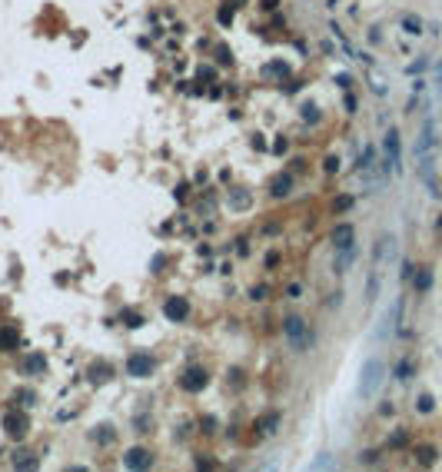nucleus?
<instances>
[{"mask_svg": "<svg viewBox=\"0 0 442 472\" xmlns=\"http://www.w3.org/2000/svg\"><path fill=\"white\" fill-rule=\"evenodd\" d=\"M206 386H209V372L200 369V366H193V369H186L180 376V389L183 392H203Z\"/></svg>", "mask_w": 442, "mask_h": 472, "instance_id": "20e7f679", "label": "nucleus"}, {"mask_svg": "<svg viewBox=\"0 0 442 472\" xmlns=\"http://www.w3.org/2000/svg\"><path fill=\"white\" fill-rule=\"evenodd\" d=\"M153 369H157V359H153L150 353H133L130 359H126V372H130L133 379L153 376Z\"/></svg>", "mask_w": 442, "mask_h": 472, "instance_id": "7ed1b4c3", "label": "nucleus"}, {"mask_svg": "<svg viewBox=\"0 0 442 472\" xmlns=\"http://www.w3.org/2000/svg\"><path fill=\"white\" fill-rule=\"evenodd\" d=\"M216 60H220V63H233V57H229V47H226V44H216Z\"/></svg>", "mask_w": 442, "mask_h": 472, "instance_id": "393cba45", "label": "nucleus"}, {"mask_svg": "<svg viewBox=\"0 0 442 472\" xmlns=\"http://www.w3.org/2000/svg\"><path fill=\"white\" fill-rule=\"evenodd\" d=\"M409 276H416V266H412V263H402V279H409Z\"/></svg>", "mask_w": 442, "mask_h": 472, "instance_id": "72a5a7b5", "label": "nucleus"}, {"mask_svg": "<svg viewBox=\"0 0 442 472\" xmlns=\"http://www.w3.org/2000/svg\"><path fill=\"white\" fill-rule=\"evenodd\" d=\"M392 446H406V432H402V429H399V432H392Z\"/></svg>", "mask_w": 442, "mask_h": 472, "instance_id": "2f4dec72", "label": "nucleus"}, {"mask_svg": "<svg viewBox=\"0 0 442 472\" xmlns=\"http://www.w3.org/2000/svg\"><path fill=\"white\" fill-rule=\"evenodd\" d=\"M429 286H432V273H429V270H419V273H416V290L426 293Z\"/></svg>", "mask_w": 442, "mask_h": 472, "instance_id": "412c9836", "label": "nucleus"}, {"mask_svg": "<svg viewBox=\"0 0 442 472\" xmlns=\"http://www.w3.org/2000/svg\"><path fill=\"white\" fill-rule=\"evenodd\" d=\"M416 462L419 466H432V462H436V446H419L416 449Z\"/></svg>", "mask_w": 442, "mask_h": 472, "instance_id": "f3484780", "label": "nucleus"}, {"mask_svg": "<svg viewBox=\"0 0 442 472\" xmlns=\"http://www.w3.org/2000/svg\"><path fill=\"white\" fill-rule=\"evenodd\" d=\"M373 160H376V150H373V146H366V150H362V157H359V173H369V170H373Z\"/></svg>", "mask_w": 442, "mask_h": 472, "instance_id": "aec40b11", "label": "nucleus"}, {"mask_svg": "<svg viewBox=\"0 0 442 472\" xmlns=\"http://www.w3.org/2000/svg\"><path fill=\"white\" fill-rule=\"evenodd\" d=\"M333 246L342 250V246H353V223H342V226L333 230Z\"/></svg>", "mask_w": 442, "mask_h": 472, "instance_id": "f8f14e48", "label": "nucleus"}, {"mask_svg": "<svg viewBox=\"0 0 442 472\" xmlns=\"http://www.w3.org/2000/svg\"><path fill=\"white\" fill-rule=\"evenodd\" d=\"M110 376H113V369H110V366H107V363H103V366H100V363H97V366H93V369H90V379H93V383H107V379H110Z\"/></svg>", "mask_w": 442, "mask_h": 472, "instance_id": "6ab92c4d", "label": "nucleus"}, {"mask_svg": "<svg viewBox=\"0 0 442 472\" xmlns=\"http://www.w3.org/2000/svg\"><path fill=\"white\" fill-rule=\"evenodd\" d=\"M123 466L126 469H150L153 466V456L146 452V449L133 446V449H126V452H123Z\"/></svg>", "mask_w": 442, "mask_h": 472, "instance_id": "6e6552de", "label": "nucleus"}, {"mask_svg": "<svg viewBox=\"0 0 442 472\" xmlns=\"http://www.w3.org/2000/svg\"><path fill=\"white\" fill-rule=\"evenodd\" d=\"M270 193L276 196V200H283V196H290V193H293V177H290V173H279V177L273 180Z\"/></svg>", "mask_w": 442, "mask_h": 472, "instance_id": "9b49d317", "label": "nucleus"}, {"mask_svg": "<svg viewBox=\"0 0 442 472\" xmlns=\"http://www.w3.org/2000/svg\"><path fill=\"white\" fill-rule=\"evenodd\" d=\"M220 24H233V7H223L220 10Z\"/></svg>", "mask_w": 442, "mask_h": 472, "instance_id": "c756f323", "label": "nucleus"}, {"mask_svg": "<svg viewBox=\"0 0 442 472\" xmlns=\"http://www.w3.org/2000/svg\"><path fill=\"white\" fill-rule=\"evenodd\" d=\"M17 346H20V333L13 326H4V329H0V349L10 353V349H17Z\"/></svg>", "mask_w": 442, "mask_h": 472, "instance_id": "ddd939ff", "label": "nucleus"}, {"mask_svg": "<svg viewBox=\"0 0 442 472\" xmlns=\"http://www.w3.org/2000/svg\"><path fill=\"white\" fill-rule=\"evenodd\" d=\"M30 369H44V359H40V356H30Z\"/></svg>", "mask_w": 442, "mask_h": 472, "instance_id": "e433bc0d", "label": "nucleus"}, {"mask_svg": "<svg viewBox=\"0 0 442 472\" xmlns=\"http://www.w3.org/2000/svg\"><path fill=\"white\" fill-rule=\"evenodd\" d=\"M399 24H402V30H406V33H409V37H419V33H422V30H426V27H422V20H419V17H416V13H406V17H402V20H399Z\"/></svg>", "mask_w": 442, "mask_h": 472, "instance_id": "4468645a", "label": "nucleus"}, {"mask_svg": "<svg viewBox=\"0 0 442 472\" xmlns=\"http://www.w3.org/2000/svg\"><path fill=\"white\" fill-rule=\"evenodd\" d=\"M283 329H286V339H290L299 353H306V349L313 346V339H316V333L310 329V323H306L303 316H286V319H283Z\"/></svg>", "mask_w": 442, "mask_h": 472, "instance_id": "f03ea898", "label": "nucleus"}, {"mask_svg": "<svg viewBox=\"0 0 442 472\" xmlns=\"http://www.w3.org/2000/svg\"><path fill=\"white\" fill-rule=\"evenodd\" d=\"M27 426H30V422H27L24 412H7L4 416V432L10 436V439H24V436H27Z\"/></svg>", "mask_w": 442, "mask_h": 472, "instance_id": "423d86ee", "label": "nucleus"}, {"mask_svg": "<svg viewBox=\"0 0 442 472\" xmlns=\"http://www.w3.org/2000/svg\"><path fill=\"white\" fill-rule=\"evenodd\" d=\"M382 150H386V173L389 170H399V150H402V143H399V130H386L382 137Z\"/></svg>", "mask_w": 442, "mask_h": 472, "instance_id": "39448f33", "label": "nucleus"}, {"mask_svg": "<svg viewBox=\"0 0 442 472\" xmlns=\"http://www.w3.org/2000/svg\"><path fill=\"white\" fill-rule=\"evenodd\" d=\"M263 73H266V77H290V63L273 60V63H266V67H263Z\"/></svg>", "mask_w": 442, "mask_h": 472, "instance_id": "dca6fc26", "label": "nucleus"}, {"mask_svg": "<svg viewBox=\"0 0 442 472\" xmlns=\"http://www.w3.org/2000/svg\"><path fill=\"white\" fill-rule=\"evenodd\" d=\"M412 369H416V366H412L409 359H402V363L396 366V376H399V379H402V383H406V379H412Z\"/></svg>", "mask_w": 442, "mask_h": 472, "instance_id": "4be33fe9", "label": "nucleus"}, {"mask_svg": "<svg viewBox=\"0 0 442 472\" xmlns=\"http://www.w3.org/2000/svg\"><path fill=\"white\" fill-rule=\"evenodd\" d=\"M439 230H442V220H439Z\"/></svg>", "mask_w": 442, "mask_h": 472, "instance_id": "4c0bfd02", "label": "nucleus"}, {"mask_svg": "<svg viewBox=\"0 0 442 472\" xmlns=\"http://www.w3.org/2000/svg\"><path fill=\"white\" fill-rule=\"evenodd\" d=\"M153 273H160V270H163V266H166V256H153Z\"/></svg>", "mask_w": 442, "mask_h": 472, "instance_id": "473e14b6", "label": "nucleus"}, {"mask_svg": "<svg viewBox=\"0 0 442 472\" xmlns=\"http://www.w3.org/2000/svg\"><path fill=\"white\" fill-rule=\"evenodd\" d=\"M356 256H359V250H356V243L353 246H342V250H339V256H336V273H346L349 270V266H353L356 263Z\"/></svg>", "mask_w": 442, "mask_h": 472, "instance_id": "9d476101", "label": "nucleus"}, {"mask_svg": "<svg viewBox=\"0 0 442 472\" xmlns=\"http://www.w3.org/2000/svg\"><path fill=\"white\" fill-rule=\"evenodd\" d=\"M379 283H382V270H373V276L366 279V299H369V303H376V296H379Z\"/></svg>", "mask_w": 442, "mask_h": 472, "instance_id": "2eb2a0df", "label": "nucleus"}, {"mask_svg": "<svg viewBox=\"0 0 442 472\" xmlns=\"http://www.w3.org/2000/svg\"><path fill=\"white\" fill-rule=\"evenodd\" d=\"M326 170H329V173H336V170H339V160L329 157V160H326Z\"/></svg>", "mask_w": 442, "mask_h": 472, "instance_id": "c9c22d12", "label": "nucleus"}, {"mask_svg": "<svg viewBox=\"0 0 442 472\" xmlns=\"http://www.w3.org/2000/svg\"><path fill=\"white\" fill-rule=\"evenodd\" d=\"M436 143V123L432 120H426L422 123V133H419V143H416V153L422 157V153H429V146Z\"/></svg>", "mask_w": 442, "mask_h": 472, "instance_id": "1a4fd4ad", "label": "nucleus"}, {"mask_svg": "<svg viewBox=\"0 0 442 472\" xmlns=\"http://www.w3.org/2000/svg\"><path fill=\"white\" fill-rule=\"evenodd\" d=\"M303 120H306V123H313V120H319V107H313V103H306V107H303Z\"/></svg>", "mask_w": 442, "mask_h": 472, "instance_id": "a878e982", "label": "nucleus"}, {"mask_svg": "<svg viewBox=\"0 0 442 472\" xmlns=\"http://www.w3.org/2000/svg\"><path fill=\"white\" fill-rule=\"evenodd\" d=\"M329 466H333V459H326V456H322V459H316V462H313V469H329Z\"/></svg>", "mask_w": 442, "mask_h": 472, "instance_id": "f704fd0d", "label": "nucleus"}, {"mask_svg": "<svg viewBox=\"0 0 442 472\" xmlns=\"http://www.w3.org/2000/svg\"><path fill=\"white\" fill-rule=\"evenodd\" d=\"M253 299H266V296H270V286H253Z\"/></svg>", "mask_w": 442, "mask_h": 472, "instance_id": "c85d7f7f", "label": "nucleus"}, {"mask_svg": "<svg viewBox=\"0 0 442 472\" xmlns=\"http://www.w3.org/2000/svg\"><path fill=\"white\" fill-rule=\"evenodd\" d=\"M123 326H130V329L143 326V316H140V313H130V309H126V313H123Z\"/></svg>", "mask_w": 442, "mask_h": 472, "instance_id": "5701e85b", "label": "nucleus"}, {"mask_svg": "<svg viewBox=\"0 0 442 472\" xmlns=\"http://www.w3.org/2000/svg\"><path fill=\"white\" fill-rule=\"evenodd\" d=\"M276 426H279V412H270L266 419H259V422H256V429H259V432H266V436L276 432Z\"/></svg>", "mask_w": 442, "mask_h": 472, "instance_id": "a211bd4d", "label": "nucleus"}, {"mask_svg": "<svg viewBox=\"0 0 442 472\" xmlns=\"http://www.w3.org/2000/svg\"><path fill=\"white\" fill-rule=\"evenodd\" d=\"M203 432H216V419H213V416H209V419H203Z\"/></svg>", "mask_w": 442, "mask_h": 472, "instance_id": "7c9ffc66", "label": "nucleus"}, {"mask_svg": "<svg viewBox=\"0 0 442 472\" xmlns=\"http://www.w3.org/2000/svg\"><path fill=\"white\" fill-rule=\"evenodd\" d=\"M432 406H436V399H432V396H429V392H426V396H419V399H416V409H419V412H432Z\"/></svg>", "mask_w": 442, "mask_h": 472, "instance_id": "b1692460", "label": "nucleus"}, {"mask_svg": "<svg viewBox=\"0 0 442 472\" xmlns=\"http://www.w3.org/2000/svg\"><path fill=\"white\" fill-rule=\"evenodd\" d=\"M286 296H290V299H299V296H303V286H299V283H290V286H286Z\"/></svg>", "mask_w": 442, "mask_h": 472, "instance_id": "bb28decb", "label": "nucleus"}, {"mask_svg": "<svg viewBox=\"0 0 442 472\" xmlns=\"http://www.w3.org/2000/svg\"><path fill=\"white\" fill-rule=\"evenodd\" d=\"M336 83H339L342 90H349V87H353V77H349V73H336Z\"/></svg>", "mask_w": 442, "mask_h": 472, "instance_id": "cd10ccee", "label": "nucleus"}, {"mask_svg": "<svg viewBox=\"0 0 442 472\" xmlns=\"http://www.w3.org/2000/svg\"><path fill=\"white\" fill-rule=\"evenodd\" d=\"M382 379H386V363L379 356L366 359V366H362V372H359V383H356V396L373 399L379 392V386H382Z\"/></svg>", "mask_w": 442, "mask_h": 472, "instance_id": "f257e3e1", "label": "nucleus"}, {"mask_svg": "<svg viewBox=\"0 0 442 472\" xmlns=\"http://www.w3.org/2000/svg\"><path fill=\"white\" fill-rule=\"evenodd\" d=\"M163 316L170 323H183L186 316H189V306H186V299L183 296H170V299L163 303Z\"/></svg>", "mask_w": 442, "mask_h": 472, "instance_id": "0eeeda50", "label": "nucleus"}]
</instances>
